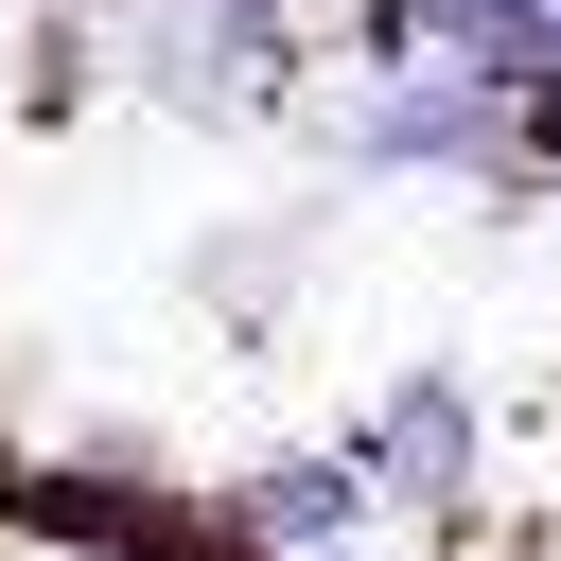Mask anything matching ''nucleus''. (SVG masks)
Returning <instances> with one entry per match:
<instances>
[{
  "label": "nucleus",
  "instance_id": "f257e3e1",
  "mask_svg": "<svg viewBox=\"0 0 561 561\" xmlns=\"http://www.w3.org/2000/svg\"><path fill=\"white\" fill-rule=\"evenodd\" d=\"M508 123H526V105H491V88H456V70H386L333 158H351V175H473Z\"/></svg>",
  "mask_w": 561,
  "mask_h": 561
},
{
  "label": "nucleus",
  "instance_id": "f03ea898",
  "mask_svg": "<svg viewBox=\"0 0 561 561\" xmlns=\"http://www.w3.org/2000/svg\"><path fill=\"white\" fill-rule=\"evenodd\" d=\"M351 473H368V508H456V491H473V386H456V368H403V386L368 403V456H351Z\"/></svg>",
  "mask_w": 561,
  "mask_h": 561
},
{
  "label": "nucleus",
  "instance_id": "7ed1b4c3",
  "mask_svg": "<svg viewBox=\"0 0 561 561\" xmlns=\"http://www.w3.org/2000/svg\"><path fill=\"white\" fill-rule=\"evenodd\" d=\"M245 526L298 543V561H333V543L368 526V473H351V456H280V473H245Z\"/></svg>",
  "mask_w": 561,
  "mask_h": 561
},
{
  "label": "nucleus",
  "instance_id": "20e7f679",
  "mask_svg": "<svg viewBox=\"0 0 561 561\" xmlns=\"http://www.w3.org/2000/svg\"><path fill=\"white\" fill-rule=\"evenodd\" d=\"M333 561H368V543H333Z\"/></svg>",
  "mask_w": 561,
  "mask_h": 561
}]
</instances>
